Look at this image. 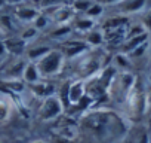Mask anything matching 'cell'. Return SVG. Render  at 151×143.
I'll return each instance as SVG.
<instances>
[{"label":"cell","instance_id":"obj_39","mask_svg":"<svg viewBox=\"0 0 151 143\" xmlns=\"http://www.w3.org/2000/svg\"><path fill=\"white\" fill-rule=\"evenodd\" d=\"M8 2H11V3L14 2V3H15V2H21V0H6V3H8Z\"/></svg>","mask_w":151,"mask_h":143},{"label":"cell","instance_id":"obj_9","mask_svg":"<svg viewBox=\"0 0 151 143\" xmlns=\"http://www.w3.org/2000/svg\"><path fill=\"white\" fill-rule=\"evenodd\" d=\"M74 11L71 8V5H61L58 6V9L53 12V15L50 17V21H53L56 26H64V24H70L71 20L74 18Z\"/></svg>","mask_w":151,"mask_h":143},{"label":"cell","instance_id":"obj_11","mask_svg":"<svg viewBox=\"0 0 151 143\" xmlns=\"http://www.w3.org/2000/svg\"><path fill=\"white\" fill-rule=\"evenodd\" d=\"M30 88L34 96H37L39 98H43V100L50 96H55L58 91V87L52 82H37V84L30 85Z\"/></svg>","mask_w":151,"mask_h":143},{"label":"cell","instance_id":"obj_34","mask_svg":"<svg viewBox=\"0 0 151 143\" xmlns=\"http://www.w3.org/2000/svg\"><path fill=\"white\" fill-rule=\"evenodd\" d=\"M136 143H150V136H148V133H142V134L138 137Z\"/></svg>","mask_w":151,"mask_h":143},{"label":"cell","instance_id":"obj_37","mask_svg":"<svg viewBox=\"0 0 151 143\" xmlns=\"http://www.w3.org/2000/svg\"><path fill=\"white\" fill-rule=\"evenodd\" d=\"M5 36H6V33H5L2 28H0V42H3V40H5Z\"/></svg>","mask_w":151,"mask_h":143},{"label":"cell","instance_id":"obj_13","mask_svg":"<svg viewBox=\"0 0 151 143\" xmlns=\"http://www.w3.org/2000/svg\"><path fill=\"white\" fill-rule=\"evenodd\" d=\"M15 17L19 20V21H24V23H33L36 20V17L40 14V11L34 6H28V5H21V6H17L15 8Z\"/></svg>","mask_w":151,"mask_h":143},{"label":"cell","instance_id":"obj_2","mask_svg":"<svg viewBox=\"0 0 151 143\" xmlns=\"http://www.w3.org/2000/svg\"><path fill=\"white\" fill-rule=\"evenodd\" d=\"M64 63H65V57H64L62 51L61 49H50L36 64H37V69L40 72L42 78H50V76L61 73Z\"/></svg>","mask_w":151,"mask_h":143},{"label":"cell","instance_id":"obj_35","mask_svg":"<svg viewBox=\"0 0 151 143\" xmlns=\"http://www.w3.org/2000/svg\"><path fill=\"white\" fill-rule=\"evenodd\" d=\"M52 143H70V139L62 137V136H56V137H53Z\"/></svg>","mask_w":151,"mask_h":143},{"label":"cell","instance_id":"obj_17","mask_svg":"<svg viewBox=\"0 0 151 143\" xmlns=\"http://www.w3.org/2000/svg\"><path fill=\"white\" fill-rule=\"evenodd\" d=\"M12 101L5 97V96H0V125H3L9 121L11 115H12Z\"/></svg>","mask_w":151,"mask_h":143},{"label":"cell","instance_id":"obj_27","mask_svg":"<svg viewBox=\"0 0 151 143\" xmlns=\"http://www.w3.org/2000/svg\"><path fill=\"white\" fill-rule=\"evenodd\" d=\"M68 88H70V82H64L61 87H58V98L62 101V104H64V107H67V106H70L68 104Z\"/></svg>","mask_w":151,"mask_h":143},{"label":"cell","instance_id":"obj_38","mask_svg":"<svg viewBox=\"0 0 151 143\" xmlns=\"http://www.w3.org/2000/svg\"><path fill=\"white\" fill-rule=\"evenodd\" d=\"M6 6V0H0V9Z\"/></svg>","mask_w":151,"mask_h":143},{"label":"cell","instance_id":"obj_1","mask_svg":"<svg viewBox=\"0 0 151 143\" xmlns=\"http://www.w3.org/2000/svg\"><path fill=\"white\" fill-rule=\"evenodd\" d=\"M126 131V121L119 113L102 107L88 110L79 121L80 143H116Z\"/></svg>","mask_w":151,"mask_h":143},{"label":"cell","instance_id":"obj_20","mask_svg":"<svg viewBox=\"0 0 151 143\" xmlns=\"http://www.w3.org/2000/svg\"><path fill=\"white\" fill-rule=\"evenodd\" d=\"M85 42H86L89 46H101V45L105 42V39H104V31L93 28V30L85 33Z\"/></svg>","mask_w":151,"mask_h":143},{"label":"cell","instance_id":"obj_6","mask_svg":"<svg viewBox=\"0 0 151 143\" xmlns=\"http://www.w3.org/2000/svg\"><path fill=\"white\" fill-rule=\"evenodd\" d=\"M135 85H136V76L132 72H120V73H117V76L113 82L111 90H117V93L122 94V98L126 100L127 94L133 90Z\"/></svg>","mask_w":151,"mask_h":143},{"label":"cell","instance_id":"obj_5","mask_svg":"<svg viewBox=\"0 0 151 143\" xmlns=\"http://www.w3.org/2000/svg\"><path fill=\"white\" fill-rule=\"evenodd\" d=\"M64 109H65V107H64L62 101H61V100L58 98V96L55 94V96H50V97H47V98L43 100V103L40 104L37 118H39L40 121H45V122L53 121V119H56L58 116L62 115Z\"/></svg>","mask_w":151,"mask_h":143},{"label":"cell","instance_id":"obj_15","mask_svg":"<svg viewBox=\"0 0 151 143\" xmlns=\"http://www.w3.org/2000/svg\"><path fill=\"white\" fill-rule=\"evenodd\" d=\"M145 42H148V33H144V34H139V36H133V37L124 39V42L122 43V52L127 55L129 52H132L135 48L141 46Z\"/></svg>","mask_w":151,"mask_h":143},{"label":"cell","instance_id":"obj_31","mask_svg":"<svg viewBox=\"0 0 151 143\" xmlns=\"http://www.w3.org/2000/svg\"><path fill=\"white\" fill-rule=\"evenodd\" d=\"M147 49H148V42L142 43V45L138 46V48H135L132 52L127 54V57H129V58H139V57H142V55L147 52Z\"/></svg>","mask_w":151,"mask_h":143},{"label":"cell","instance_id":"obj_42","mask_svg":"<svg viewBox=\"0 0 151 143\" xmlns=\"http://www.w3.org/2000/svg\"><path fill=\"white\" fill-rule=\"evenodd\" d=\"M0 143H5V142H0Z\"/></svg>","mask_w":151,"mask_h":143},{"label":"cell","instance_id":"obj_32","mask_svg":"<svg viewBox=\"0 0 151 143\" xmlns=\"http://www.w3.org/2000/svg\"><path fill=\"white\" fill-rule=\"evenodd\" d=\"M142 26L147 33H151V8H148L142 15Z\"/></svg>","mask_w":151,"mask_h":143},{"label":"cell","instance_id":"obj_25","mask_svg":"<svg viewBox=\"0 0 151 143\" xmlns=\"http://www.w3.org/2000/svg\"><path fill=\"white\" fill-rule=\"evenodd\" d=\"M102 14H104V6H102L101 3H98V2H93V3H92V6L86 11V14H85V15H86L88 18H91V20H93V21H95V20H98Z\"/></svg>","mask_w":151,"mask_h":143},{"label":"cell","instance_id":"obj_26","mask_svg":"<svg viewBox=\"0 0 151 143\" xmlns=\"http://www.w3.org/2000/svg\"><path fill=\"white\" fill-rule=\"evenodd\" d=\"M33 24V27L37 30V31H40V30H43V28H46L49 24H50V18L46 15V14H43V12H40L37 17H36V20L31 23Z\"/></svg>","mask_w":151,"mask_h":143},{"label":"cell","instance_id":"obj_41","mask_svg":"<svg viewBox=\"0 0 151 143\" xmlns=\"http://www.w3.org/2000/svg\"><path fill=\"white\" fill-rule=\"evenodd\" d=\"M70 143H79V142H76V140H70Z\"/></svg>","mask_w":151,"mask_h":143},{"label":"cell","instance_id":"obj_18","mask_svg":"<svg viewBox=\"0 0 151 143\" xmlns=\"http://www.w3.org/2000/svg\"><path fill=\"white\" fill-rule=\"evenodd\" d=\"M71 27H73L74 30L80 31V33H88V31H91V30L95 28V21L91 20V18H88V17L85 15V17L76 18V20L73 21Z\"/></svg>","mask_w":151,"mask_h":143},{"label":"cell","instance_id":"obj_28","mask_svg":"<svg viewBox=\"0 0 151 143\" xmlns=\"http://www.w3.org/2000/svg\"><path fill=\"white\" fill-rule=\"evenodd\" d=\"M0 28H2L5 33H9L14 30V23H12V17L2 14L0 15Z\"/></svg>","mask_w":151,"mask_h":143},{"label":"cell","instance_id":"obj_36","mask_svg":"<svg viewBox=\"0 0 151 143\" xmlns=\"http://www.w3.org/2000/svg\"><path fill=\"white\" fill-rule=\"evenodd\" d=\"M8 54V49L5 46V42H0V61H2V58H5Z\"/></svg>","mask_w":151,"mask_h":143},{"label":"cell","instance_id":"obj_24","mask_svg":"<svg viewBox=\"0 0 151 143\" xmlns=\"http://www.w3.org/2000/svg\"><path fill=\"white\" fill-rule=\"evenodd\" d=\"M73 31V27L71 24H64V26H58L52 33H50V37L52 39H62V37H67L70 36V33Z\"/></svg>","mask_w":151,"mask_h":143},{"label":"cell","instance_id":"obj_16","mask_svg":"<svg viewBox=\"0 0 151 143\" xmlns=\"http://www.w3.org/2000/svg\"><path fill=\"white\" fill-rule=\"evenodd\" d=\"M3 42H5V46H6L8 52L14 54V55H21L25 51V46H27V42L22 40L21 37H8Z\"/></svg>","mask_w":151,"mask_h":143},{"label":"cell","instance_id":"obj_10","mask_svg":"<svg viewBox=\"0 0 151 143\" xmlns=\"http://www.w3.org/2000/svg\"><path fill=\"white\" fill-rule=\"evenodd\" d=\"M147 8V0H123L119 3L120 14L127 17L132 14H139Z\"/></svg>","mask_w":151,"mask_h":143},{"label":"cell","instance_id":"obj_14","mask_svg":"<svg viewBox=\"0 0 151 143\" xmlns=\"http://www.w3.org/2000/svg\"><path fill=\"white\" fill-rule=\"evenodd\" d=\"M22 79H24V82L28 84V85H33V84L40 82L42 75H40V72H39L36 63H33V61H27V64H25V67H24Z\"/></svg>","mask_w":151,"mask_h":143},{"label":"cell","instance_id":"obj_29","mask_svg":"<svg viewBox=\"0 0 151 143\" xmlns=\"http://www.w3.org/2000/svg\"><path fill=\"white\" fill-rule=\"evenodd\" d=\"M144 33H147L145 31V28H144V26L142 24H133V26H130V28L127 30V33H126V39H129V37H133V36H139V34H144Z\"/></svg>","mask_w":151,"mask_h":143},{"label":"cell","instance_id":"obj_3","mask_svg":"<svg viewBox=\"0 0 151 143\" xmlns=\"http://www.w3.org/2000/svg\"><path fill=\"white\" fill-rule=\"evenodd\" d=\"M102 69H104L102 60L98 55H91L86 52L77 64V76L82 81H89L95 78Z\"/></svg>","mask_w":151,"mask_h":143},{"label":"cell","instance_id":"obj_33","mask_svg":"<svg viewBox=\"0 0 151 143\" xmlns=\"http://www.w3.org/2000/svg\"><path fill=\"white\" fill-rule=\"evenodd\" d=\"M98 3H101L102 6L105 5H119L120 2H123V0H96Z\"/></svg>","mask_w":151,"mask_h":143},{"label":"cell","instance_id":"obj_19","mask_svg":"<svg viewBox=\"0 0 151 143\" xmlns=\"http://www.w3.org/2000/svg\"><path fill=\"white\" fill-rule=\"evenodd\" d=\"M50 51L49 46L46 45H40V46H34V48H30L25 51V57H27V61H33V63H37L39 60H42L47 52Z\"/></svg>","mask_w":151,"mask_h":143},{"label":"cell","instance_id":"obj_23","mask_svg":"<svg viewBox=\"0 0 151 143\" xmlns=\"http://www.w3.org/2000/svg\"><path fill=\"white\" fill-rule=\"evenodd\" d=\"M114 67L116 69H122L123 72H127V69L130 67V58L126 54H123V52L117 54L114 57Z\"/></svg>","mask_w":151,"mask_h":143},{"label":"cell","instance_id":"obj_40","mask_svg":"<svg viewBox=\"0 0 151 143\" xmlns=\"http://www.w3.org/2000/svg\"><path fill=\"white\" fill-rule=\"evenodd\" d=\"M33 143H46V142H43V140H36V142H33Z\"/></svg>","mask_w":151,"mask_h":143},{"label":"cell","instance_id":"obj_4","mask_svg":"<svg viewBox=\"0 0 151 143\" xmlns=\"http://www.w3.org/2000/svg\"><path fill=\"white\" fill-rule=\"evenodd\" d=\"M124 101L127 103V107H129V112H130L132 116H141V115H144L148 110L147 93L138 85V82L133 87V90L127 94Z\"/></svg>","mask_w":151,"mask_h":143},{"label":"cell","instance_id":"obj_21","mask_svg":"<svg viewBox=\"0 0 151 143\" xmlns=\"http://www.w3.org/2000/svg\"><path fill=\"white\" fill-rule=\"evenodd\" d=\"M127 23H129V20H127V17H124V15H120V17H111V18L105 20V23H104V30L124 27V26H127Z\"/></svg>","mask_w":151,"mask_h":143},{"label":"cell","instance_id":"obj_22","mask_svg":"<svg viewBox=\"0 0 151 143\" xmlns=\"http://www.w3.org/2000/svg\"><path fill=\"white\" fill-rule=\"evenodd\" d=\"M92 0H73L71 8L76 14H86V11L92 6Z\"/></svg>","mask_w":151,"mask_h":143},{"label":"cell","instance_id":"obj_8","mask_svg":"<svg viewBox=\"0 0 151 143\" xmlns=\"http://www.w3.org/2000/svg\"><path fill=\"white\" fill-rule=\"evenodd\" d=\"M85 96H86V81L77 79V81H74V82H70V88H68V104L71 107L74 104H77Z\"/></svg>","mask_w":151,"mask_h":143},{"label":"cell","instance_id":"obj_30","mask_svg":"<svg viewBox=\"0 0 151 143\" xmlns=\"http://www.w3.org/2000/svg\"><path fill=\"white\" fill-rule=\"evenodd\" d=\"M37 33H39V31L31 26V27H27V28L21 33V36H19V37H21L22 40H25V42H30V40H33V39L37 36Z\"/></svg>","mask_w":151,"mask_h":143},{"label":"cell","instance_id":"obj_7","mask_svg":"<svg viewBox=\"0 0 151 143\" xmlns=\"http://www.w3.org/2000/svg\"><path fill=\"white\" fill-rule=\"evenodd\" d=\"M89 45L85 40H70L64 45V48L61 49L65 60H73V58H79L82 55H85L89 51Z\"/></svg>","mask_w":151,"mask_h":143},{"label":"cell","instance_id":"obj_12","mask_svg":"<svg viewBox=\"0 0 151 143\" xmlns=\"http://www.w3.org/2000/svg\"><path fill=\"white\" fill-rule=\"evenodd\" d=\"M27 61L25 60H17L15 63H12L3 75L5 81H19L22 79V73H24V67H25Z\"/></svg>","mask_w":151,"mask_h":143}]
</instances>
